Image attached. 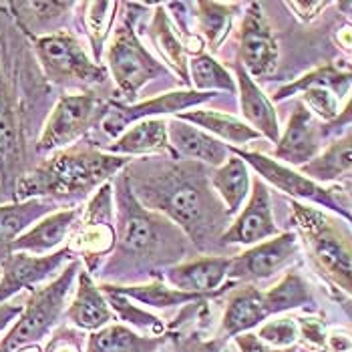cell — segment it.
Wrapping results in <instances>:
<instances>
[{"instance_id": "obj_36", "label": "cell", "mask_w": 352, "mask_h": 352, "mask_svg": "<svg viewBox=\"0 0 352 352\" xmlns=\"http://www.w3.org/2000/svg\"><path fill=\"white\" fill-rule=\"evenodd\" d=\"M351 82L352 69H344V67H338V65H324V67H318V69L306 73L304 77H300L296 81L280 87V89L276 91V95L272 97V101H284V99H288V97L300 95V91H304L306 87H312V85L328 87V89H332L338 97H342L340 93H342Z\"/></svg>"}, {"instance_id": "obj_47", "label": "cell", "mask_w": 352, "mask_h": 352, "mask_svg": "<svg viewBox=\"0 0 352 352\" xmlns=\"http://www.w3.org/2000/svg\"><path fill=\"white\" fill-rule=\"evenodd\" d=\"M346 125H352V89H351V95H349V99H346V103L340 107L338 115L334 117V121L326 123L324 127H322V131L326 133V131L342 129V127H346Z\"/></svg>"}, {"instance_id": "obj_2", "label": "cell", "mask_w": 352, "mask_h": 352, "mask_svg": "<svg viewBox=\"0 0 352 352\" xmlns=\"http://www.w3.org/2000/svg\"><path fill=\"white\" fill-rule=\"evenodd\" d=\"M131 163L129 157L101 149L67 147L27 169L14 190V201L81 199L109 184Z\"/></svg>"}, {"instance_id": "obj_32", "label": "cell", "mask_w": 352, "mask_h": 352, "mask_svg": "<svg viewBox=\"0 0 352 352\" xmlns=\"http://www.w3.org/2000/svg\"><path fill=\"white\" fill-rule=\"evenodd\" d=\"M298 171L320 186L352 173V133L330 143L324 151H320L312 162L302 165Z\"/></svg>"}, {"instance_id": "obj_39", "label": "cell", "mask_w": 352, "mask_h": 352, "mask_svg": "<svg viewBox=\"0 0 352 352\" xmlns=\"http://www.w3.org/2000/svg\"><path fill=\"white\" fill-rule=\"evenodd\" d=\"M256 336L272 349H280V351L294 349V344L300 340L298 322H296V318H290V316L274 318V320H268L262 326H258Z\"/></svg>"}, {"instance_id": "obj_50", "label": "cell", "mask_w": 352, "mask_h": 352, "mask_svg": "<svg viewBox=\"0 0 352 352\" xmlns=\"http://www.w3.org/2000/svg\"><path fill=\"white\" fill-rule=\"evenodd\" d=\"M16 352H43V346L41 344H28V346H23Z\"/></svg>"}, {"instance_id": "obj_24", "label": "cell", "mask_w": 352, "mask_h": 352, "mask_svg": "<svg viewBox=\"0 0 352 352\" xmlns=\"http://www.w3.org/2000/svg\"><path fill=\"white\" fill-rule=\"evenodd\" d=\"M67 320L81 330H101L113 322V312L109 308L107 296L101 290V286L95 284V278L91 272L81 268L77 276V288L75 296L71 300L69 308L65 310Z\"/></svg>"}, {"instance_id": "obj_29", "label": "cell", "mask_w": 352, "mask_h": 352, "mask_svg": "<svg viewBox=\"0 0 352 352\" xmlns=\"http://www.w3.org/2000/svg\"><path fill=\"white\" fill-rule=\"evenodd\" d=\"M101 290L125 296V298L129 300H135L139 304H145V306L155 308V310L175 308V306H188V304H197V302L217 298L214 294L182 292V290H175V288L163 284L162 280H153L149 284H127V286H123V284H103Z\"/></svg>"}, {"instance_id": "obj_33", "label": "cell", "mask_w": 352, "mask_h": 352, "mask_svg": "<svg viewBox=\"0 0 352 352\" xmlns=\"http://www.w3.org/2000/svg\"><path fill=\"white\" fill-rule=\"evenodd\" d=\"M193 8H195L197 30L201 34V41L206 43V47H210L212 53H217L232 30L236 4L204 0V2H195Z\"/></svg>"}, {"instance_id": "obj_34", "label": "cell", "mask_w": 352, "mask_h": 352, "mask_svg": "<svg viewBox=\"0 0 352 352\" xmlns=\"http://www.w3.org/2000/svg\"><path fill=\"white\" fill-rule=\"evenodd\" d=\"M77 6L82 10V27L91 43L93 60L101 63L109 32L113 28L115 12L121 4L119 2H81Z\"/></svg>"}, {"instance_id": "obj_7", "label": "cell", "mask_w": 352, "mask_h": 352, "mask_svg": "<svg viewBox=\"0 0 352 352\" xmlns=\"http://www.w3.org/2000/svg\"><path fill=\"white\" fill-rule=\"evenodd\" d=\"M107 67L117 93L119 97H123L125 105H131L135 101L147 82L169 73L137 36L135 14L131 12L113 32L107 47Z\"/></svg>"}, {"instance_id": "obj_40", "label": "cell", "mask_w": 352, "mask_h": 352, "mask_svg": "<svg viewBox=\"0 0 352 352\" xmlns=\"http://www.w3.org/2000/svg\"><path fill=\"white\" fill-rule=\"evenodd\" d=\"M300 95H302L304 107L308 109L314 117H320L326 123L334 121V117L340 111V97L328 87L312 85V87H306L304 91H300Z\"/></svg>"}, {"instance_id": "obj_49", "label": "cell", "mask_w": 352, "mask_h": 352, "mask_svg": "<svg viewBox=\"0 0 352 352\" xmlns=\"http://www.w3.org/2000/svg\"><path fill=\"white\" fill-rule=\"evenodd\" d=\"M338 41L344 45V47H349V49H352V28L346 27L342 28L340 32H338Z\"/></svg>"}, {"instance_id": "obj_19", "label": "cell", "mask_w": 352, "mask_h": 352, "mask_svg": "<svg viewBox=\"0 0 352 352\" xmlns=\"http://www.w3.org/2000/svg\"><path fill=\"white\" fill-rule=\"evenodd\" d=\"M8 16L14 21L16 28L30 38H41L47 34L60 32L71 16V10L77 8V2H58V0H21L4 4Z\"/></svg>"}, {"instance_id": "obj_46", "label": "cell", "mask_w": 352, "mask_h": 352, "mask_svg": "<svg viewBox=\"0 0 352 352\" xmlns=\"http://www.w3.org/2000/svg\"><path fill=\"white\" fill-rule=\"evenodd\" d=\"M328 4L330 2H288L286 6L296 12V16H298L300 21L310 23L312 19H316L324 10Z\"/></svg>"}, {"instance_id": "obj_38", "label": "cell", "mask_w": 352, "mask_h": 352, "mask_svg": "<svg viewBox=\"0 0 352 352\" xmlns=\"http://www.w3.org/2000/svg\"><path fill=\"white\" fill-rule=\"evenodd\" d=\"M105 296H107L111 312H115L119 320H123L125 324L137 328L145 336H153V338L165 336L167 326L163 324V320L160 316L139 308V306H135L131 300L125 298V296H119V294H113V292H105Z\"/></svg>"}, {"instance_id": "obj_31", "label": "cell", "mask_w": 352, "mask_h": 352, "mask_svg": "<svg viewBox=\"0 0 352 352\" xmlns=\"http://www.w3.org/2000/svg\"><path fill=\"white\" fill-rule=\"evenodd\" d=\"M167 340L169 334L153 338L125 324H109L89 334L85 352H160Z\"/></svg>"}, {"instance_id": "obj_4", "label": "cell", "mask_w": 352, "mask_h": 352, "mask_svg": "<svg viewBox=\"0 0 352 352\" xmlns=\"http://www.w3.org/2000/svg\"><path fill=\"white\" fill-rule=\"evenodd\" d=\"M292 221L298 230L314 270L330 286L352 298V234L336 217L328 216L308 204H290Z\"/></svg>"}, {"instance_id": "obj_25", "label": "cell", "mask_w": 352, "mask_h": 352, "mask_svg": "<svg viewBox=\"0 0 352 352\" xmlns=\"http://www.w3.org/2000/svg\"><path fill=\"white\" fill-rule=\"evenodd\" d=\"M107 153L121 157H137V155H151V153H169L171 160H179L169 145L167 137V121L163 119H143L125 129L121 135L111 143Z\"/></svg>"}, {"instance_id": "obj_16", "label": "cell", "mask_w": 352, "mask_h": 352, "mask_svg": "<svg viewBox=\"0 0 352 352\" xmlns=\"http://www.w3.org/2000/svg\"><path fill=\"white\" fill-rule=\"evenodd\" d=\"M280 234L274 214H272L270 191L266 184L256 177L252 182L250 197L242 208L240 216L236 217L221 234L219 245H256L276 238Z\"/></svg>"}, {"instance_id": "obj_22", "label": "cell", "mask_w": 352, "mask_h": 352, "mask_svg": "<svg viewBox=\"0 0 352 352\" xmlns=\"http://www.w3.org/2000/svg\"><path fill=\"white\" fill-rule=\"evenodd\" d=\"M81 216L79 210L67 208V210H54L53 214L41 217L34 226H30L27 232L12 244V252H25L32 256H47L60 250Z\"/></svg>"}, {"instance_id": "obj_28", "label": "cell", "mask_w": 352, "mask_h": 352, "mask_svg": "<svg viewBox=\"0 0 352 352\" xmlns=\"http://www.w3.org/2000/svg\"><path fill=\"white\" fill-rule=\"evenodd\" d=\"M175 117L190 123V125L199 127L201 131L214 135L219 141H226L228 147H240L242 149V145L262 137L258 131H254L248 123L236 119L230 113H223V111L195 107L186 111V113H179Z\"/></svg>"}, {"instance_id": "obj_8", "label": "cell", "mask_w": 352, "mask_h": 352, "mask_svg": "<svg viewBox=\"0 0 352 352\" xmlns=\"http://www.w3.org/2000/svg\"><path fill=\"white\" fill-rule=\"evenodd\" d=\"M32 53L43 71V77L53 85L77 87V85H101L107 79V69L101 67L85 51L81 41L69 32L60 30L30 41Z\"/></svg>"}, {"instance_id": "obj_48", "label": "cell", "mask_w": 352, "mask_h": 352, "mask_svg": "<svg viewBox=\"0 0 352 352\" xmlns=\"http://www.w3.org/2000/svg\"><path fill=\"white\" fill-rule=\"evenodd\" d=\"M23 308H25V304H10V302L0 304V334L14 324V320L21 316Z\"/></svg>"}, {"instance_id": "obj_3", "label": "cell", "mask_w": 352, "mask_h": 352, "mask_svg": "<svg viewBox=\"0 0 352 352\" xmlns=\"http://www.w3.org/2000/svg\"><path fill=\"white\" fill-rule=\"evenodd\" d=\"M113 197L117 204V244L115 262L125 258L127 264L137 262H165L171 254H182V244L186 240L184 232L177 226H171L167 217L149 212L133 193L127 173H119ZM173 258V256H171ZM109 264V266H111Z\"/></svg>"}, {"instance_id": "obj_18", "label": "cell", "mask_w": 352, "mask_h": 352, "mask_svg": "<svg viewBox=\"0 0 352 352\" xmlns=\"http://www.w3.org/2000/svg\"><path fill=\"white\" fill-rule=\"evenodd\" d=\"M232 258L226 256H201L197 260L191 262H182L175 266H169L163 272V280L167 282V286L182 290V292H190V294H214L221 296L230 286L221 284L228 278Z\"/></svg>"}, {"instance_id": "obj_43", "label": "cell", "mask_w": 352, "mask_h": 352, "mask_svg": "<svg viewBox=\"0 0 352 352\" xmlns=\"http://www.w3.org/2000/svg\"><path fill=\"white\" fill-rule=\"evenodd\" d=\"M296 322H298L300 340H304L312 349L324 351L326 328L322 320H318V318H296Z\"/></svg>"}, {"instance_id": "obj_41", "label": "cell", "mask_w": 352, "mask_h": 352, "mask_svg": "<svg viewBox=\"0 0 352 352\" xmlns=\"http://www.w3.org/2000/svg\"><path fill=\"white\" fill-rule=\"evenodd\" d=\"M171 349L165 352H226V342L221 336L204 340L199 334H169Z\"/></svg>"}, {"instance_id": "obj_37", "label": "cell", "mask_w": 352, "mask_h": 352, "mask_svg": "<svg viewBox=\"0 0 352 352\" xmlns=\"http://www.w3.org/2000/svg\"><path fill=\"white\" fill-rule=\"evenodd\" d=\"M264 294L272 316L312 304V292L304 282V278L296 272H288L276 286H272L270 290H264Z\"/></svg>"}, {"instance_id": "obj_21", "label": "cell", "mask_w": 352, "mask_h": 352, "mask_svg": "<svg viewBox=\"0 0 352 352\" xmlns=\"http://www.w3.org/2000/svg\"><path fill=\"white\" fill-rule=\"evenodd\" d=\"M167 137H169L171 149L175 151L179 160L190 157L191 162L219 167L232 155L226 143H221L214 135L201 131L199 127L190 125L177 117H171V121H167Z\"/></svg>"}, {"instance_id": "obj_30", "label": "cell", "mask_w": 352, "mask_h": 352, "mask_svg": "<svg viewBox=\"0 0 352 352\" xmlns=\"http://www.w3.org/2000/svg\"><path fill=\"white\" fill-rule=\"evenodd\" d=\"M149 38L155 45V51L160 53L163 63L179 77V81L190 85V60H188V51L184 47V41L175 32L173 21L165 12V6L160 4L153 12L151 25H149Z\"/></svg>"}, {"instance_id": "obj_9", "label": "cell", "mask_w": 352, "mask_h": 352, "mask_svg": "<svg viewBox=\"0 0 352 352\" xmlns=\"http://www.w3.org/2000/svg\"><path fill=\"white\" fill-rule=\"evenodd\" d=\"M107 111L109 101H103L95 93L60 95L38 133L34 151L38 155H51L71 147L95 125H101Z\"/></svg>"}, {"instance_id": "obj_13", "label": "cell", "mask_w": 352, "mask_h": 352, "mask_svg": "<svg viewBox=\"0 0 352 352\" xmlns=\"http://www.w3.org/2000/svg\"><path fill=\"white\" fill-rule=\"evenodd\" d=\"M71 260H75V256L67 245L47 256L10 252L0 262V304L8 302L23 290H36V286L53 278Z\"/></svg>"}, {"instance_id": "obj_23", "label": "cell", "mask_w": 352, "mask_h": 352, "mask_svg": "<svg viewBox=\"0 0 352 352\" xmlns=\"http://www.w3.org/2000/svg\"><path fill=\"white\" fill-rule=\"evenodd\" d=\"M236 71V87H238V97H240V109L244 115L245 123L258 131L264 139L270 143H278L280 139V121L276 115L274 103L268 99V95L258 87L245 69L236 60L234 63Z\"/></svg>"}, {"instance_id": "obj_15", "label": "cell", "mask_w": 352, "mask_h": 352, "mask_svg": "<svg viewBox=\"0 0 352 352\" xmlns=\"http://www.w3.org/2000/svg\"><path fill=\"white\" fill-rule=\"evenodd\" d=\"M300 252V240L294 232L278 234L262 244L252 245L240 256L232 258L228 278L230 282H260L286 268Z\"/></svg>"}, {"instance_id": "obj_11", "label": "cell", "mask_w": 352, "mask_h": 352, "mask_svg": "<svg viewBox=\"0 0 352 352\" xmlns=\"http://www.w3.org/2000/svg\"><path fill=\"white\" fill-rule=\"evenodd\" d=\"M230 153H234L240 160H244L250 167H254L258 171V177L262 182H268L276 190L290 195L294 201L312 204V206L324 208L328 212L342 217L344 221H351L352 223V214L346 212L334 199L332 191L326 190L324 186H320L316 182H312L310 177L302 175L296 169L286 167V165L272 160L268 155H262V153H256V151H245V149H240V147H230Z\"/></svg>"}, {"instance_id": "obj_1", "label": "cell", "mask_w": 352, "mask_h": 352, "mask_svg": "<svg viewBox=\"0 0 352 352\" xmlns=\"http://www.w3.org/2000/svg\"><path fill=\"white\" fill-rule=\"evenodd\" d=\"M195 163H179L165 167L162 173H145L139 184H131L135 197L149 210L175 223L186 238L199 250L208 248L223 234V219L230 217L221 201L216 199L210 179Z\"/></svg>"}, {"instance_id": "obj_45", "label": "cell", "mask_w": 352, "mask_h": 352, "mask_svg": "<svg viewBox=\"0 0 352 352\" xmlns=\"http://www.w3.org/2000/svg\"><path fill=\"white\" fill-rule=\"evenodd\" d=\"M236 346L240 349V352H294V349H286V351H280V349H272L268 344H264L256 334L252 332H245L234 338Z\"/></svg>"}, {"instance_id": "obj_42", "label": "cell", "mask_w": 352, "mask_h": 352, "mask_svg": "<svg viewBox=\"0 0 352 352\" xmlns=\"http://www.w3.org/2000/svg\"><path fill=\"white\" fill-rule=\"evenodd\" d=\"M81 334L71 328H58L43 352H82Z\"/></svg>"}, {"instance_id": "obj_5", "label": "cell", "mask_w": 352, "mask_h": 352, "mask_svg": "<svg viewBox=\"0 0 352 352\" xmlns=\"http://www.w3.org/2000/svg\"><path fill=\"white\" fill-rule=\"evenodd\" d=\"M19 87V60L0 32V199L14 201L19 179L27 173V131Z\"/></svg>"}, {"instance_id": "obj_10", "label": "cell", "mask_w": 352, "mask_h": 352, "mask_svg": "<svg viewBox=\"0 0 352 352\" xmlns=\"http://www.w3.org/2000/svg\"><path fill=\"white\" fill-rule=\"evenodd\" d=\"M115 197L113 184L109 182L93 193L69 236L67 248L73 252V256H81V262L87 264L85 270L95 274L101 260L115 250Z\"/></svg>"}, {"instance_id": "obj_6", "label": "cell", "mask_w": 352, "mask_h": 352, "mask_svg": "<svg viewBox=\"0 0 352 352\" xmlns=\"http://www.w3.org/2000/svg\"><path fill=\"white\" fill-rule=\"evenodd\" d=\"M81 268L82 262L75 258L49 284L30 292L21 316L0 340V352H16L28 344H41V340L53 332L67 310V298Z\"/></svg>"}, {"instance_id": "obj_12", "label": "cell", "mask_w": 352, "mask_h": 352, "mask_svg": "<svg viewBox=\"0 0 352 352\" xmlns=\"http://www.w3.org/2000/svg\"><path fill=\"white\" fill-rule=\"evenodd\" d=\"M216 95L217 93H199L193 89H186V91H169V93H163L149 101L131 103V105H125L119 101H109V111L105 119L101 121V127L107 133V137L117 139L137 121L162 119V115L175 117L179 113H186L190 109L210 103Z\"/></svg>"}, {"instance_id": "obj_14", "label": "cell", "mask_w": 352, "mask_h": 352, "mask_svg": "<svg viewBox=\"0 0 352 352\" xmlns=\"http://www.w3.org/2000/svg\"><path fill=\"white\" fill-rule=\"evenodd\" d=\"M278 58L280 49L262 4L252 2L240 27L238 63L252 79H266L278 69Z\"/></svg>"}, {"instance_id": "obj_26", "label": "cell", "mask_w": 352, "mask_h": 352, "mask_svg": "<svg viewBox=\"0 0 352 352\" xmlns=\"http://www.w3.org/2000/svg\"><path fill=\"white\" fill-rule=\"evenodd\" d=\"M56 201L27 199L0 204V262L12 252V244L41 217L53 214Z\"/></svg>"}, {"instance_id": "obj_20", "label": "cell", "mask_w": 352, "mask_h": 352, "mask_svg": "<svg viewBox=\"0 0 352 352\" xmlns=\"http://www.w3.org/2000/svg\"><path fill=\"white\" fill-rule=\"evenodd\" d=\"M268 318H272V314L264 290H258L252 284L242 286V288L234 290L226 302L219 336L223 340L236 338L240 334H245V332L262 326Z\"/></svg>"}, {"instance_id": "obj_17", "label": "cell", "mask_w": 352, "mask_h": 352, "mask_svg": "<svg viewBox=\"0 0 352 352\" xmlns=\"http://www.w3.org/2000/svg\"><path fill=\"white\" fill-rule=\"evenodd\" d=\"M322 127L316 123L314 115L304 107V103L298 101L292 111L288 125L284 133H280V139L274 149L276 162H280L286 167H302L308 162H312L320 149H322Z\"/></svg>"}, {"instance_id": "obj_27", "label": "cell", "mask_w": 352, "mask_h": 352, "mask_svg": "<svg viewBox=\"0 0 352 352\" xmlns=\"http://www.w3.org/2000/svg\"><path fill=\"white\" fill-rule=\"evenodd\" d=\"M210 186L217 199L221 201V206L226 208L228 216L240 214L252 191L250 165L232 153L228 162L212 171Z\"/></svg>"}, {"instance_id": "obj_44", "label": "cell", "mask_w": 352, "mask_h": 352, "mask_svg": "<svg viewBox=\"0 0 352 352\" xmlns=\"http://www.w3.org/2000/svg\"><path fill=\"white\" fill-rule=\"evenodd\" d=\"M326 352H352V332L342 330V328H334L326 332Z\"/></svg>"}, {"instance_id": "obj_35", "label": "cell", "mask_w": 352, "mask_h": 352, "mask_svg": "<svg viewBox=\"0 0 352 352\" xmlns=\"http://www.w3.org/2000/svg\"><path fill=\"white\" fill-rule=\"evenodd\" d=\"M190 82L193 91L199 93H236V79L228 73V69L217 63L212 54L201 53L190 58Z\"/></svg>"}]
</instances>
